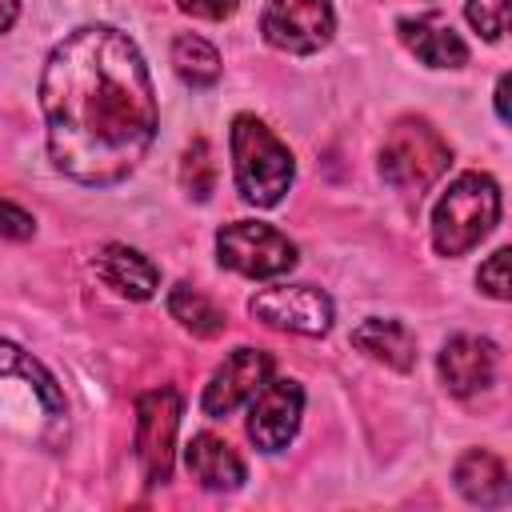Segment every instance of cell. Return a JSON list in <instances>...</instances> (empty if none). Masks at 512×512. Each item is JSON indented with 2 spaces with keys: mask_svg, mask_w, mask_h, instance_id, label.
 <instances>
[{
  "mask_svg": "<svg viewBox=\"0 0 512 512\" xmlns=\"http://www.w3.org/2000/svg\"><path fill=\"white\" fill-rule=\"evenodd\" d=\"M40 112L52 168L88 188L132 176L160 124L144 52L112 24H84L48 52Z\"/></svg>",
  "mask_w": 512,
  "mask_h": 512,
  "instance_id": "cell-1",
  "label": "cell"
},
{
  "mask_svg": "<svg viewBox=\"0 0 512 512\" xmlns=\"http://www.w3.org/2000/svg\"><path fill=\"white\" fill-rule=\"evenodd\" d=\"M228 148H232V176L240 200H248L252 208H276L296 180V160L288 144L260 116L240 112L232 116Z\"/></svg>",
  "mask_w": 512,
  "mask_h": 512,
  "instance_id": "cell-2",
  "label": "cell"
},
{
  "mask_svg": "<svg viewBox=\"0 0 512 512\" xmlns=\"http://www.w3.org/2000/svg\"><path fill=\"white\" fill-rule=\"evenodd\" d=\"M500 220V184L488 172H460L432 208V244L440 256H464Z\"/></svg>",
  "mask_w": 512,
  "mask_h": 512,
  "instance_id": "cell-3",
  "label": "cell"
},
{
  "mask_svg": "<svg viewBox=\"0 0 512 512\" xmlns=\"http://www.w3.org/2000/svg\"><path fill=\"white\" fill-rule=\"evenodd\" d=\"M452 164V144L424 116H400L380 144V176L400 192L432 188Z\"/></svg>",
  "mask_w": 512,
  "mask_h": 512,
  "instance_id": "cell-4",
  "label": "cell"
},
{
  "mask_svg": "<svg viewBox=\"0 0 512 512\" xmlns=\"http://www.w3.org/2000/svg\"><path fill=\"white\" fill-rule=\"evenodd\" d=\"M216 260L248 280H272L296 268V244L260 220H232L216 232Z\"/></svg>",
  "mask_w": 512,
  "mask_h": 512,
  "instance_id": "cell-5",
  "label": "cell"
},
{
  "mask_svg": "<svg viewBox=\"0 0 512 512\" xmlns=\"http://www.w3.org/2000/svg\"><path fill=\"white\" fill-rule=\"evenodd\" d=\"M180 392L172 384L148 388L136 400V460L144 472V484H168L172 460H176V432H180Z\"/></svg>",
  "mask_w": 512,
  "mask_h": 512,
  "instance_id": "cell-6",
  "label": "cell"
},
{
  "mask_svg": "<svg viewBox=\"0 0 512 512\" xmlns=\"http://www.w3.org/2000/svg\"><path fill=\"white\" fill-rule=\"evenodd\" d=\"M248 312L276 328V332H296V336H328L332 332V296L316 284H272L260 288L248 300Z\"/></svg>",
  "mask_w": 512,
  "mask_h": 512,
  "instance_id": "cell-7",
  "label": "cell"
},
{
  "mask_svg": "<svg viewBox=\"0 0 512 512\" xmlns=\"http://www.w3.org/2000/svg\"><path fill=\"white\" fill-rule=\"evenodd\" d=\"M260 32L276 52L312 56L336 36L332 0H268L260 12Z\"/></svg>",
  "mask_w": 512,
  "mask_h": 512,
  "instance_id": "cell-8",
  "label": "cell"
},
{
  "mask_svg": "<svg viewBox=\"0 0 512 512\" xmlns=\"http://www.w3.org/2000/svg\"><path fill=\"white\" fill-rule=\"evenodd\" d=\"M300 416H304V388L292 376H268L256 396L248 400V440L260 452H284L296 432H300Z\"/></svg>",
  "mask_w": 512,
  "mask_h": 512,
  "instance_id": "cell-9",
  "label": "cell"
},
{
  "mask_svg": "<svg viewBox=\"0 0 512 512\" xmlns=\"http://www.w3.org/2000/svg\"><path fill=\"white\" fill-rule=\"evenodd\" d=\"M272 376V356L264 348H236L224 356V364L212 372V380L204 384L200 408L212 420L232 416L240 404H248L256 396V388Z\"/></svg>",
  "mask_w": 512,
  "mask_h": 512,
  "instance_id": "cell-10",
  "label": "cell"
},
{
  "mask_svg": "<svg viewBox=\"0 0 512 512\" xmlns=\"http://www.w3.org/2000/svg\"><path fill=\"white\" fill-rule=\"evenodd\" d=\"M436 372H440V384L452 392V396H472V392H484L496 376V344L492 340H480V336H452L440 356H436Z\"/></svg>",
  "mask_w": 512,
  "mask_h": 512,
  "instance_id": "cell-11",
  "label": "cell"
},
{
  "mask_svg": "<svg viewBox=\"0 0 512 512\" xmlns=\"http://www.w3.org/2000/svg\"><path fill=\"white\" fill-rule=\"evenodd\" d=\"M396 32H400V44L420 64H428V68H464L468 64V44L436 12H428V16H404V20H396Z\"/></svg>",
  "mask_w": 512,
  "mask_h": 512,
  "instance_id": "cell-12",
  "label": "cell"
},
{
  "mask_svg": "<svg viewBox=\"0 0 512 512\" xmlns=\"http://www.w3.org/2000/svg\"><path fill=\"white\" fill-rule=\"evenodd\" d=\"M96 276L128 300H152L160 288V268L140 248L128 244H104L96 252Z\"/></svg>",
  "mask_w": 512,
  "mask_h": 512,
  "instance_id": "cell-13",
  "label": "cell"
},
{
  "mask_svg": "<svg viewBox=\"0 0 512 512\" xmlns=\"http://www.w3.org/2000/svg\"><path fill=\"white\" fill-rule=\"evenodd\" d=\"M184 464L192 472V480L208 492H236L248 476L244 460L232 452V444H224L220 436L212 432H196L184 448Z\"/></svg>",
  "mask_w": 512,
  "mask_h": 512,
  "instance_id": "cell-14",
  "label": "cell"
},
{
  "mask_svg": "<svg viewBox=\"0 0 512 512\" xmlns=\"http://www.w3.org/2000/svg\"><path fill=\"white\" fill-rule=\"evenodd\" d=\"M452 480H456V492L468 500V504H480V508H500L508 504L512 496V484H508V468L496 452L488 448H468L456 468H452Z\"/></svg>",
  "mask_w": 512,
  "mask_h": 512,
  "instance_id": "cell-15",
  "label": "cell"
},
{
  "mask_svg": "<svg viewBox=\"0 0 512 512\" xmlns=\"http://www.w3.org/2000/svg\"><path fill=\"white\" fill-rule=\"evenodd\" d=\"M352 348H360L368 360L384 364V368H396V372H408L416 364V336L404 320H392V316H368L352 328Z\"/></svg>",
  "mask_w": 512,
  "mask_h": 512,
  "instance_id": "cell-16",
  "label": "cell"
},
{
  "mask_svg": "<svg viewBox=\"0 0 512 512\" xmlns=\"http://www.w3.org/2000/svg\"><path fill=\"white\" fill-rule=\"evenodd\" d=\"M0 376H20V380H28V384L36 388V396H40L48 420H52V424L64 420L68 404H64V388H60V380H56L32 352H24L20 344H12V340H4V336H0Z\"/></svg>",
  "mask_w": 512,
  "mask_h": 512,
  "instance_id": "cell-17",
  "label": "cell"
},
{
  "mask_svg": "<svg viewBox=\"0 0 512 512\" xmlns=\"http://www.w3.org/2000/svg\"><path fill=\"white\" fill-rule=\"evenodd\" d=\"M168 316L184 328V332H192V336H204V340H212V336H220L224 332V312L200 292V288H192V284H176L172 292H168Z\"/></svg>",
  "mask_w": 512,
  "mask_h": 512,
  "instance_id": "cell-18",
  "label": "cell"
},
{
  "mask_svg": "<svg viewBox=\"0 0 512 512\" xmlns=\"http://www.w3.org/2000/svg\"><path fill=\"white\" fill-rule=\"evenodd\" d=\"M172 68L184 84L192 88H212L220 80V52L204 40V36H192V32H180L172 40Z\"/></svg>",
  "mask_w": 512,
  "mask_h": 512,
  "instance_id": "cell-19",
  "label": "cell"
},
{
  "mask_svg": "<svg viewBox=\"0 0 512 512\" xmlns=\"http://www.w3.org/2000/svg\"><path fill=\"white\" fill-rule=\"evenodd\" d=\"M180 184L192 200H208L212 188H216V160H212V148L204 136H196L188 148H184V160H180Z\"/></svg>",
  "mask_w": 512,
  "mask_h": 512,
  "instance_id": "cell-20",
  "label": "cell"
},
{
  "mask_svg": "<svg viewBox=\"0 0 512 512\" xmlns=\"http://www.w3.org/2000/svg\"><path fill=\"white\" fill-rule=\"evenodd\" d=\"M464 16L484 40H500L508 32V0H468Z\"/></svg>",
  "mask_w": 512,
  "mask_h": 512,
  "instance_id": "cell-21",
  "label": "cell"
},
{
  "mask_svg": "<svg viewBox=\"0 0 512 512\" xmlns=\"http://www.w3.org/2000/svg\"><path fill=\"white\" fill-rule=\"evenodd\" d=\"M476 284H480V292L492 296V300H508V296H512V284H508V248H496V252L480 264Z\"/></svg>",
  "mask_w": 512,
  "mask_h": 512,
  "instance_id": "cell-22",
  "label": "cell"
},
{
  "mask_svg": "<svg viewBox=\"0 0 512 512\" xmlns=\"http://www.w3.org/2000/svg\"><path fill=\"white\" fill-rule=\"evenodd\" d=\"M32 232H36V220H32L20 204L0 200V236H8V240H28Z\"/></svg>",
  "mask_w": 512,
  "mask_h": 512,
  "instance_id": "cell-23",
  "label": "cell"
},
{
  "mask_svg": "<svg viewBox=\"0 0 512 512\" xmlns=\"http://www.w3.org/2000/svg\"><path fill=\"white\" fill-rule=\"evenodd\" d=\"M176 8L200 20H228L236 12V0H176Z\"/></svg>",
  "mask_w": 512,
  "mask_h": 512,
  "instance_id": "cell-24",
  "label": "cell"
},
{
  "mask_svg": "<svg viewBox=\"0 0 512 512\" xmlns=\"http://www.w3.org/2000/svg\"><path fill=\"white\" fill-rule=\"evenodd\" d=\"M508 88H512V76H500V80H496V116H500L504 124H508V116H512V112H508Z\"/></svg>",
  "mask_w": 512,
  "mask_h": 512,
  "instance_id": "cell-25",
  "label": "cell"
},
{
  "mask_svg": "<svg viewBox=\"0 0 512 512\" xmlns=\"http://www.w3.org/2000/svg\"><path fill=\"white\" fill-rule=\"evenodd\" d=\"M20 16V0H0V32H8Z\"/></svg>",
  "mask_w": 512,
  "mask_h": 512,
  "instance_id": "cell-26",
  "label": "cell"
}]
</instances>
